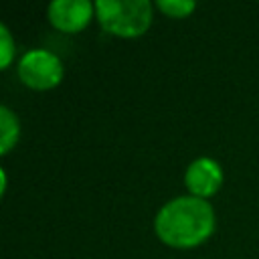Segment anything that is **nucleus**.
<instances>
[{"label":"nucleus","instance_id":"f257e3e1","mask_svg":"<svg viewBox=\"0 0 259 259\" xmlns=\"http://www.w3.org/2000/svg\"><path fill=\"white\" fill-rule=\"evenodd\" d=\"M214 208L208 200L182 194L162 204L154 217L156 237L174 249L202 245L214 231Z\"/></svg>","mask_w":259,"mask_h":259},{"label":"nucleus","instance_id":"f03ea898","mask_svg":"<svg viewBox=\"0 0 259 259\" xmlns=\"http://www.w3.org/2000/svg\"><path fill=\"white\" fill-rule=\"evenodd\" d=\"M95 16L105 32L121 38H138L150 28L154 6L150 0H97Z\"/></svg>","mask_w":259,"mask_h":259},{"label":"nucleus","instance_id":"7ed1b4c3","mask_svg":"<svg viewBox=\"0 0 259 259\" xmlns=\"http://www.w3.org/2000/svg\"><path fill=\"white\" fill-rule=\"evenodd\" d=\"M18 79L36 91H47L63 81L65 65L61 57L49 49H28L16 65Z\"/></svg>","mask_w":259,"mask_h":259},{"label":"nucleus","instance_id":"20e7f679","mask_svg":"<svg viewBox=\"0 0 259 259\" xmlns=\"http://www.w3.org/2000/svg\"><path fill=\"white\" fill-rule=\"evenodd\" d=\"M223 180H225L223 166L210 156L194 158L184 172V184L188 192L204 200H208L212 194L219 192V188L223 186Z\"/></svg>","mask_w":259,"mask_h":259},{"label":"nucleus","instance_id":"39448f33","mask_svg":"<svg viewBox=\"0 0 259 259\" xmlns=\"http://www.w3.org/2000/svg\"><path fill=\"white\" fill-rule=\"evenodd\" d=\"M95 16V2L91 0H53L47 6L49 22L61 32H79Z\"/></svg>","mask_w":259,"mask_h":259},{"label":"nucleus","instance_id":"423d86ee","mask_svg":"<svg viewBox=\"0 0 259 259\" xmlns=\"http://www.w3.org/2000/svg\"><path fill=\"white\" fill-rule=\"evenodd\" d=\"M20 138V121L8 105H0V154L6 156Z\"/></svg>","mask_w":259,"mask_h":259},{"label":"nucleus","instance_id":"0eeeda50","mask_svg":"<svg viewBox=\"0 0 259 259\" xmlns=\"http://www.w3.org/2000/svg\"><path fill=\"white\" fill-rule=\"evenodd\" d=\"M156 8L170 18H184L196 8V2L194 0H156Z\"/></svg>","mask_w":259,"mask_h":259},{"label":"nucleus","instance_id":"6e6552de","mask_svg":"<svg viewBox=\"0 0 259 259\" xmlns=\"http://www.w3.org/2000/svg\"><path fill=\"white\" fill-rule=\"evenodd\" d=\"M14 57V38L6 24H0V69H8Z\"/></svg>","mask_w":259,"mask_h":259},{"label":"nucleus","instance_id":"1a4fd4ad","mask_svg":"<svg viewBox=\"0 0 259 259\" xmlns=\"http://www.w3.org/2000/svg\"><path fill=\"white\" fill-rule=\"evenodd\" d=\"M0 180H2V194L6 192V170H0Z\"/></svg>","mask_w":259,"mask_h":259}]
</instances>
